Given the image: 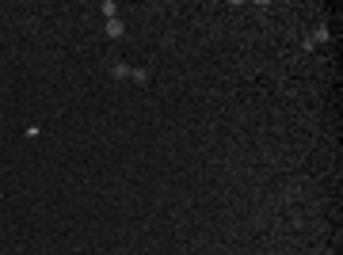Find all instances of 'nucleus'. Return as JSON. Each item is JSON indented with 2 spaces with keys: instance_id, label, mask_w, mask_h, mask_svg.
Here are the masks:
<instances>
[{
  "instance_id": "1",
  "label": "nucleus",
  "mask_w": 343,
  "mask_h": 255,
  "mask_svg": "<svg viewBox=\"0 0 343 255\" xmlns=\"http://www.w3.org/2000/svg\"><path fill=\"white\" fill-rule=\"evenodd\" d=\"M103 16H107V19H119V8H115V0H103Z\"/></svg>"
},
{
  "instance_id": "2",
  "label": "nucleus",
  "mask_w": 343,
  "mask_h": 255,
  "mask_svg": "<svg viewBox=\"0 0 343 255\" xmlns=\"http://www.w3.org/2000/svg\"><path fill=\"white\" fill-rule=\"evenodd\" d=\"M107 34H111V38H119V34H122V19H107Z\"/></svg>"
}]
</instances>
